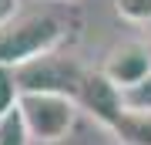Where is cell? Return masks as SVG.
<instances>
[{"mask_svg":"<svg viewBox=\"0 0 151 145\" xmlns=\"http://www.w3.org/2000/svg\"><path fill=\"white\" fill-rule=\"evenodd\" d=\"M67 34L70 24L60 10L14 14L7 24H0V68H20L34 58L54 54Z\"/></svg>","mask_w":151,"mask_h":145,"instance_id":"6da1fadb","label":"cell"},{"mask_svg":"<svg viewBox=\"0 0 151 145\" xmlns=\"http://www.w3.org/2000/svg\"><path fill=\"white\" fill-rule=\"evenodd\" d=\"M17 111H20V122H24V128H27L30 142L57 145V142H64L70 135L77 115H81V105H77V98H70V95L20 91Z\"/></svg>","mask_w":151,"mask_h":145,"instance_id":"7a4b0ae2","label":"cell"},{"mask_svg":"<svg viewBox=\"0 0 151 145\" xmlns=\"http://www.w3.org/2000/svg\"><path fill=\"white\" fill-rule=\"evenodd\" d=\"M14 78L20 91H54V95L77 98V88L84 81V68L54 51V54H44V58H34L27 64L14 68Z\"/></svg>","mask_w":151,"mask_h":145,"instance_id":"3957f363","label":"cell"},{"mask_svg":"<svg viewBox=\"0 0 151 145\" xmlns=\"http://www.w3.org/2000/svg\"><path fill=\"white\" fill-rule=\"evenodd\" d=\"M101 74L108 78L114 88H121V91L138 88L141 81L151 78V44L128 41V44L111 47L108 58H104V64H101Z\"/></svg>","mask_w":151,"mask_h":145,"instance_id":"277c9868","label":"cell"},{"mask_svg":"<svg viewBox=\"0 0 151 145\" xmlns=\"http://www.w3.org/2000/svg\"><path fill=\"white\" fill-rule=\"evenodd\" d=\"M77 105H81L84 115H91L97 125H104V128H114V122L121 118V111L128 105H124V91L121 88H114L108 78L101 74V68L97 71H84V81L81 88H77Z\"/></svg>","mask_w":151,"mask_h":145,"instance_id":"5b68a950","label":"cell"},{"mask_svg":"<svg viewBox=\"0 0 151 145\" xmlns=\"http://www.w3.org/2000/svg\"><path fill=\"white\" fill-rule=\"evenodd\" d=\"M111 135L118 138V145H151V111L124 108L121 118L114 122Z\"/></svg>","mask_w":151,"mask_h":145,"instance_id":"8992f818","label":"cell"},{"mask_svg":"<svg viewBox=\"0 0 151 145\" xmlns=\"http://www.w3.org/2000/svg\"><path fill=\"white\" fill-rule=\"evenodd\" d=\"M0 145H30V135L20 122V111H7L0 118Z\"/></svg>","mask_w":151,"mask_h":145,"instance_id":"52a82bcc","label":"cell"},{"mask_svg":"<svg viewBox=\"0 0 151 145\" xmlns=\"http://www.w3.org/2000/svg\"><path fill=\"white\" fill-rule=\"evenodd\" d=\"M114 10L128 24H151V0H114Z\"/></svg>","mask_w":151,"mask_h":145,"instance_id":"ba28073f","label":"cell"},{"mask_svg":"<svg viewBox=\"0 0 151 145\" xmlns=\"http://www.w3.org/2000/svg\"><path fill=\"white\" fill-rule=\"evenodd\" d=\"M17 98H20V88H17L14 68H0V118L17 108Z\"/></svg>","mask_w":151,"mask_h":145,"instance_id":"9c48e42d","label":"cell"},{"mask_svg":"<svg viewBox=\"0 0 151 145\" xmlns=\"http://www.w3.org/2000/svg\"><path fill=\"white\" fill-rule=\"evenodd\" d=\"M124 105H128V108H145V111H151V78L141 81V85L131 88V91H124Z\"/></svg>","mask_w":151,"mask_h":145,"instance_id":"30bf717a","label":"cell"},{"mask_svg":"<svg viewBox=\"0 0 151 145\" xmlns=\"http://www.w3.org/2000/svg\"><path fill=\"white\" fill-rule=\"evenodd\" d=\"M14 17V0H0V24H7Z\"/></svg>","mask_w":151,"mask_h":145,"instance_id":"8fae6325","label":"cell"}]
</instances>
